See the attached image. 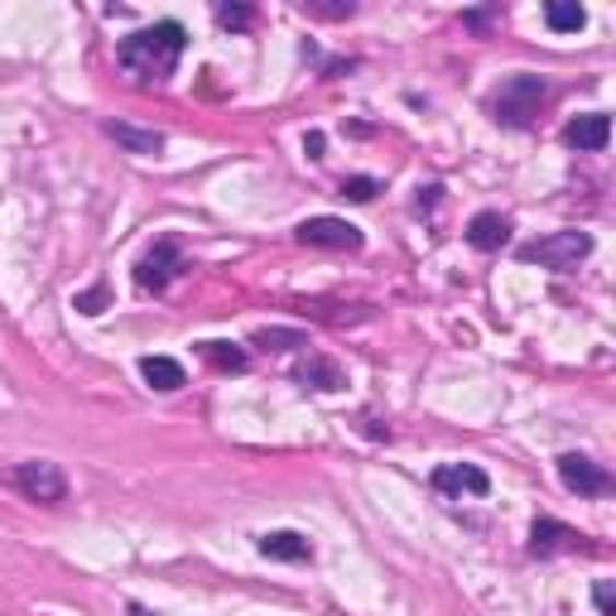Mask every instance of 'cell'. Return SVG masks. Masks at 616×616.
Instances as JSON below:
<instances>
[{
  "instance_id": "cell-1",
  "label": "cell",
  "mask_w": 616,
  "mask_h": 616,
  "mask_svg": "<svg viewBox=\"0 0 616 616\" xmlns=\"http://www.w3.org/2000/svg\"><path fill=\"white\" fill-rule=\"evenodd\" d=\"M188 48V30L178 20H160V24H144V30L126 34L116 44V63L130 72L136 82H168Z\"/></svg>"
},
{
  "instance_id": "cell-2",
  "label": "cell",
  "mask_w": 616,
  "mask_h": 616,
  "mask_svg": "<svg viewBox=\"0 0 616 616\" xmlns=\"http://www.w3.org/2000/svg\"><path fill=\"white\" fill-rule=\"evenodd\" d=\"M545 96H549V88L539 72H515V78H505L501 88L491 92V116L511 130H530L539 106H545Z\"/></svg>"
},
{
  "instance_id": "cell-3",
  "label": "cell",
  "mask_w": 616,
  "mask_h": 616,
  "mask_svg": "<svg viewBox=\"0 0 616 616\" xmlns=\"http://www.w3.org/2000/svg\"><path fill=\"white\" fill-rule=\"evenodd\" d=\"M515 256H521L525 265H545V270L569 275V270H578V265L593 256V236L588 232H549L539 241H525Z\"/></svg>"
},
{
  "instance_id": "cell-4",
  "label": "cell",
  "mask_w": 616,
  "mask_h": 616,
  "mask_svg": "<svg viewBox=\"0 0 616 616\" xmlns=\"http://www.w3.org/2000/svg\"><path fill=\"white\" fill-rule=\"evenodd\" d=\"M178 270H188L184 265V246H178V236H160L150 251L136 260V284L144 289V294H160V289H168V280H174Z\"/></svg>"
},
{
  "instance_id": "cell-5",
  "label": "cell",
  "mask_w": 616,
  "mask_h": 616,
  "mask_svg": "<svg viewBox=\"0 0 616 616\" xmlns=\"http://www.w3.org/2000/svg\"><path fill=\"white\" fill-rule=\"evenodd\" d=\"M5 481L15 491H24L30 501H44V505H58V501H68V477L58 473L54 463H20V467H10Z\"/></svg>"
},
{
  "instance_id": "cell-6",
  "label": "cell",
  "mask_w": 616,
  "mask_h": 616,
  "mask_svg": "<svg viewBox=\"0 0 616 616\" xmlns=\"http://www.w3.org/2000/svg\"><path fill=\"white\" fill-rule=\"evenodd\" d=\"M299 241H304V246H328V251H361L367 246L361 226L342 222V217H309V222H299Z\"/></svg>"
},
{
  "instance_id": "cell-7",
  "label": "cell",
  "mask_w": 616,
  "mask_h": 616,
  "mask_svg": "<svg viewBox=\"0 0 616 616\" xmlns=\"http://www.w3.org/2000/svg\"><path fill=\"white\" fill-rule=\"evenodd\" d=\"M559 481L578 497H607L612 491V473L602 463H593L588 453H563L559 457Z\"/></svg>"
},
{
  "instance_id": "cell-8",
  "label": "cell",
  "mask_w": 616,
  "mask_h": 616,
  "mask_svg": "<svg viewBox=\"0 0 616 616\" xmlns=\"http://www.w3.org/2000/svg\"><path fill=\"white\" fill-rule=\"evenodd\" d=\"M429 487L439 491V497H487L491 477L481 473L477 463H443L429 473Z\"/></svg>"
},
{
  "instance_id": "cell-9",
  "label": "cell",
  "mask_w": 616,
  "mask_h": 616,
  "mask_svg": "<svg viewBox=\"0 0 616 616\" xmlns=\"http://www.w3.org/2000/svg\"><path fill=\"white\" fill-rule=\"evenodd\" d=\"M578 549H588V545H583V535H578L573 525L549 521V515L530 525V554H535V559H554V554H578Z\"/></svg>"
},
{
  "instance_id": "cell-10",
  "label": "cell",
  "mask_w": 616,
  "mask_h": 616,
  "mask_svg": "<svg viewBox=\"0 0 616 616\" xmlns=\"http://www.w3.org/2000/svg\"><path fill=\"white\" fill-rule=\"evenodd\" d=\"M612 140V116L607 112H588V116H573L563 126V144L569 150H607Z\"/></svg>"
},
{
  "instance_id": "cell-11",
  "label": "cell",
  "mask_w": 616,
  "mask_h": 616,
  "mask_svg": "<svg viewBox=\"0 0 616 616\" xmlns=\"http://www.w3.org/2000/svg\"><path fill=\"white\" fill-rule=\"evenodd\" d=\"M294 381L304 385V391H323V395H328V391H342V385H347V371L337 367L333 357L309 352V357L294 367Z\"/></svg>"
},
{
  "instance_id": "cell-12",
  "label": "cell",
  "mask_w": 616,
  "mask_h": 616,
  "mask_svg": "<svg viewBox=\"0 0 616 616\" xmlns=\"http://www.w3.org/2000/svg\"><path fill=\"white\" fill-rule=\"evenodd\" d=\"M505 241H511V217L505 212H477L473 222H467V246H477V251H501Z\"/></svg>"
},
{
  "instance_id": "cell-13",
  "label": "cell",
  "mask_w": 616,
  "mask_h": 616,
  "mask_svg": "<svg viewBox=\"0 0 616 616\" xmlns=\"http://www.w3.org/2000/svg\"><path fill=\"white\" fill-rule=\"evenodd\" d=\"M260 554L265 559H284V563H309L313 545L299 530H270V535H260Z\"/></svg>"
},
{
  "instance_id": "cell-14",
  "label": "cell",
  "mask_w": 616,
  "mask_h": 616,
  "mask_svg": "<svg viewBox=\"0 0 616 616\" xmlns=\"http://www.w3.org/2000/svg\"><path fill=\"white\" fill-rule=\"evenodd\" d=\"M140 376L150 391H160V395H174V391H184L188 376H184V367H178L174 357H144L140 361Z\"/></svg>"
},
{
  "instance_id": "cell-15",
  "label": "cell",
  "mask_w": 616,
  "mask_h": 616,
  "mask_svg": "<svg viewBox=\"0 0 616 616\" xmlns=\"http://www.w3.org/2000/svg\"><path fill=\"white\" fill-rule=\"evenodd\" d=\"M106 136H112L116 144H126L130 154H160L164 150L160 130H136V126H126V120H106Z\"/></svg>"
},
{
  "instance_id": "cell-16",
  "label": "cell",
  "mask_w": 616,
  "mask_h": 616,
  "mask_svg": "<svg viewBox=\"0 0 616 616\" xmlns=\"http://www.w3.org/2000/svg\"><path fill=\"white\" fill-rule=\"evenodd\" d=\"M198 352L208 367L217 371H246L251 367V357H246V347H236V342H198Z\"/></svg>"
},
{
  "instance_id": "cell-17",
  "label": "cell",
  "mask_w": 616,
  "mask_h": 616,
  "mask_svg": "<svg viewBox=\"0 0 616 616\" xmlns=\"http://www.w3.org/2000/svg\"><path fill=\"white\" fill-rule=\"evenodd\" d=\"M545 24L554 34H578L588 24V10L583 5H559V0H554V5H545Z\"/></svg>"
},
{
  "instance_id": "cell-18",
  "label": "cell",
  "mask_w": 616,
  "mask_h": 616,
  "mask_svg": "<svg viewBox=\"0 0 616 616\" xmlns=\"http://www.w3.org/2000/svg\"><path fill=\"white\" fill-rule=\"evenodd\" d=\"M256 347H265V352H289V347H309V337L299 328H260Z\"/></svg>"
},
{
  "instance_id": "cell-19",
  "label": "cell",
  "mask_w": 616,
  "mask_h": 616,
  "mask_svg": "<svg viewBox=\"0 0 616 616\" xmlns=\"http://www.w3.org/2000/svg\"><path fill=\"white\" fill-rule=\"evenodd\" d=\"M304 10L309 15H318V20H352L357 15L352 0H304Z\"/></svg>"
},
{
  "instance_id": "cell-20",
  "label": "cell",
  "mask_w": 616,
  "mask_h": 616,
  "mask_svg": "<svg viewBox=\"0 0 616 616\" xmlns=\"http://www.w3.org/2000/svg\"><path fill=\"white\" fill-rule=\"evenodd\" d=\"M251 20H256L251 5H217V24H226V30H251Z\"/></svg>"
},
{
  "instance_id": "cell-21",
  "label": "cell",
  "mask_w": 616,
  "mask_h": 616,
  "mask_svg": "<svg viewBox=\"0 0 616 616\" xmlns=\"http://www.w3.org/2000/svg\"><path fill=\"white\" fill-rule=\"evenodd\" d=\"M381 193V184L376 178H367V174H357V178H347L342 184V198H352V202H371Z\"/></svg>"
},
{
  "instance_id": "cell-22",
  "label": "cell",
  "mask_w": 616,
  "mask_h": 616,
  "mask_svg": "<svg viewBox=\"0 0 616 616\" xmlns=\"http://www.w3.org/2000/svg\"><path fill=\"white\" fill-rule=\"evenodd\" d=\"M106 299H112V294H106V284L82 289V294H78V313H82V318H96V313L106 309Z\"/></svg>"
},
{
  "instance_id": "cell-23",
  "label": "cell",
  "mask_w": 616,
  "mask_h": 616,
  "mask_svg": "<svg viewBox=\"0 0 616 616\" xmlns=\"http://www.w3.org/2000/svg\"><path fill=\"white\" fill-rule=\"evenodd\" d=\"M593 607H597V616H616V588L607 583V578L593 588Z\"/></svg>"
},
{
  "instance_id": "cell-24",
  "label": "cell",
  "mask_w": 616,
  "mask_h": 616,
  "mask_svg": "<svg viewBox=\"0 0 616 616\" xmlns=\"http://www.w3.org/2000/svg\"><path fill=\"white\" fill-rule=\"evenodd\" d=\"M304 150H309V160H323V150H328V136H323V130H309V136H304Z\"/></svg>"
},
{
  "instance_id": "cell-25",
  "label": "cell",
  "mask_w": 616,
  "mask_h": 616,
  "mask_svg": "<svg viewBox=\"0 0 616 616\" xmlns=\"http://www.w3.org/2000/svg\"><path fill=\"white\" fill-rule=\"evenodd\" d=\"M439 193H443L439 184H429V188H419V198H415V208H419V212H425V208H433V202H439Z\"/></svg>"
},
{
  "instance_id": "cell-26",
  "label": "cell",
  "mask_w": 616,
  "mask_h": 616,
  "mask_svg": "<svg viewBox=\"0 0 616 616\" xmlns=\"http://www.w3.org/2000/svg\"><path fill=\"white\" fill-rule=\"evenodd\" d=\"M130 616H154L150 607H140V602H130Z\"/></svg>"
}]
</instances>
